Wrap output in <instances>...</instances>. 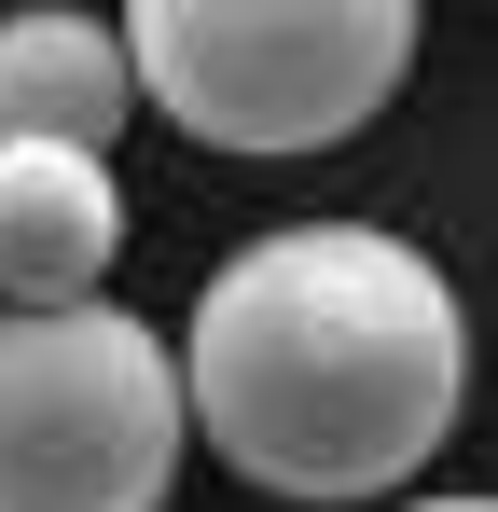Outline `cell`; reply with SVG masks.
<instances>
[{"label":"cell","mask_w":498,"mask_h":512,"mask_svg":"<svg viewBox=\"0 0 498 512\" xmlns=\"http://www.w3.org/2000/svg\"><path fill=\"white\" fill-rule=\"evenodd\" d=\"M180 402L263 499H402L471 416V305L388 222H277L194 291Z\"/></svg>","instance_id":"cell-1"},{"label":"cell","mask_w":498,"mask_h":512,"mask_svg":"<svg viewBox=\"0 0 498 512\" xmlns=\"http://www.w3.org/2000/svg\"><path fill=\"white\" fill-rule=\"evenodd\" d=\"M125 70L208 153H332L415 70V0H125Z\"/></svg>","instance_id":"cell-2"},{"label":"cell","mask_w":498,"mask_h":512,"mask_svg":"<svg viewBox=\"0 0 498 512\" xmlns=\"http://www.w3.org/2000/svg\"><path fill=\"white\" fill-rule=\"evenodd\" d=\"M180 346L97 305H0V512H166L180 485Z\"/></svg>","instance_id":"cell-3"},{"label":"cell","mask_w":498,"mask_h":512,"mask_svg":"<svg viewBox=\"0 0 498 512\" xmlns=\"http://www.w3.org/2000/svg\"><path fill=\"white\" fill-rule=\"evenodd\" d=\"M125 263V180L111 153L0 139V305H97Z\"/></svg>","instance_id":"cell-4"},{"label":"cell","mask_w":498,"mask_h":512,"mask_svg":"<svg viewBox=\"0 0 498 512\" xmlns=\"http://www.w3.org/2000/svg\"><path fill=\"white\" fill-rule=\"evenodd\" d=\"M139 111L125 28H97L70 0H14L0 14V139H56V153H111Z\"/></svg>","instance_id":"cell-5"},{"label":"cell","mask_w":498,"mask_h":512,"mask_svg":"<svg viewBox=\"0 0 498 512\" xmlns=\"http://www.w3.org/2000/svg\"><path fill=\"white\" fill-rule=\"evenodd\" d=\"M402 512H498V499H402Z\"/></svg>","instance_id":"cell-6"}]
</instances>
